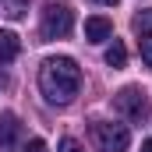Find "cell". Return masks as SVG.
<instances>
[{
  "label": "cell",
  "instance_id": "8992f818",
  "mask_svg": "<svg viewBox=\"0 0 152 152\" xmlns=\"http://www.w3.org/2000/svg\"><path fill=\"white\" fill-rule=\"evenodd\" d=\"M113 36V21L110 18H103V14H92V18H85V39L88 42H103V39Z\"/></svg>",
  "mask_w": 152,
  "mask_h": 152
},
{
  "label": "cell",
  "instance_id": "7a4b0ae2",
  "mask_svg": "<svg viewBox=\"0 0 152 152\" xmlns=\"http://www.w3.org/2000/svg\"><path fill=\"white\" fill-rule=\"evenodd\" d=\"M113 106H117V113H124L131 124H145L152 117V103H149V96H145L138 85H124V88L117 92Z\"/></svg>",
  "mask_w": 152,
  "mask_h": 152
},
{
  "label": "cell",
  "instance_id": "30bf717a",
  "mask_svg": "<svg viewBox=\"0 0 152 152\" xmlns=\"http://www.w3.org/2000/svg\"><path fill=\"white\" fill-rule=\"evenodd\" d=\"M138 50H142V64H145V67H152V32H142Z\"/></svg>",
  "mask_w": 152,
  "mask_h": 152
},
{
  "label": "cell",
  "instance_id": "7c38bea8",
  "mask_svg": "<svg viewBox=\"0 0 152 152\" xmlns=\"http://www.w3.org/2000/svg\"><path fill=\"white\" fill-rule=\"evenodd\" d=\"M60 152H85V149H81L78 138H64V142H60Z\"/></svg>",
  "mask_w": 152,
  "mask_h": 152
},
{
  "label": "cell",
  "instance_id": "9c48e42d",
  "mask_svg": "<svg viewBox=\"0 0 152 152\" xmlns=\"http://www.w3.org/2000/svg\"><path fill=\"white\" fill-rule=\"evenodd\" d=\"M0 7H4L7 18H21V14L28 11V0H0Z\"/></svg>",
  "mask_w": 152,
  "mask_h": 152
},
{
  "label": "cell",
  "instance_id": "6da1fadb",
  "mask_svg": "<svg viewBox=\"0 0 152 152\" xmlns=\"http://www.w3.org/2000/svg\"><path fill=\"white\" fill-rule=\"evenodd\" d=\"M81 88V67L71 57H50L39 67V92L53 106H67Z\"/></svg>",
  "mask_w": 152,
  "mask_h": 152
},
{
  "label": "cell",
  "instance_id": "3957f363",
  "mask_svg": "<svg viewBox=\"0 0 152 152\" xmlns=\"http://www.w3.org/2000/svg\"><path fill=\"white\" fill-rule=\"evenodd\" d=\"M92 142H96L99 152H127L131 131L124 124H113V120H96L92 124Z\"/></svg>",
  "mask_w": 152,
  "mask_h": 152
},
{
  "label": "cell",
  "instance_id": "52a82bcc",
  "mask_svg": "<svg viewBox=\"0 0 152 152\" xmlns=\"http://www.w3.org/2000/svg\"><path fill=\"white\" fill-rule=\"evenodd\" d=\"M18 53H21V39L11 28H0V64H11Z\"/></svg>",
  "mask_w": 152,
  "mask_h": 152
},
{
  "label": "cell",
  "instance_id": "ba28073f",
  "mask_svg": "<svg viewBox=\"0 0 152 152\" xmlns=\"http://www.w3.org/2000/svg\"><path fill=\"white\" fill-rule=\"evenodd\" d=\"M106 64H110V67H124V64H127V50H124V42H113V46H110V50H106Z\"/></svg>",
  "mask_w": 152,
  "mask_h": 152
},
{
  "label": "cell",
  "instance_id": "8fae6325",
  "mask_svg": "<svg viewBox=\"0 0 152 152\" xmlns=\"http://www.w3.org/2000/svg\"><path fill=\"white\" fill-rule=\"evenodd\" d=\"M134 28H138V32H152V11H145V14L134 18Z\"/></svg>",
  "mask_w": 152,
  "mask_h": 152
},
{
  "label": "cell",
  "instance_id": "9a60e30c",
  "mask_svg": "<svg viewBox=\"0 0 152 152\" xmlns=\"http://www.w3.org/2000/svg\"><path fill=\"white\" fill-rule=\"evenodd\" d=\"M96 4H106V7H113V4H120V0H96Z\"/></svg>",
  "mask_w": 152,
  "mask_h": 152
},
{
  "label": "cell",
  "instance_id": "5b68a950",
  "mask_svg": "<svg viewBox=\"0 0 152 152\" xmlns=\"http://www.w3.org/2000/svg\"><path fill=\"white\" fill-rule=\"evenodd\" d=\"M21 138V120L14 113H0V149H14Z\"/></svg>",
  "mask_w": 152,
  "mask_h": 152
},
{
  "label": "cell",
  "instance_id": "277c9868",
  "mask_svg": "<svg viewBox=\"0 0 152 152\" xmlns=\"http://www.w3.org/2000/svg\"><path fill=\"white\" fill-rule=\"evenodd\" d=\"M71 28H75L71 7H64V4H46L42 7V25H39L42 39H64V36H71Z\"/></svg>",
  "mask_w": 152,
  "mask_h": 152
},
{
  "label": "cell",
  "instance_id": "5bb4252c",
  "mask_svg": "<svg viewBox=\"0 0 152 152\" xmlns=\"http://www.w3.org/2000/svg\"><path fill=\"white\" fill-rule=\"evenodd\" d=\"M142 152H152V138H145V142H142Z\"/></svg>",
  "mask_w": 152,
  "mask_h": 152
},
{
  "label": "cell",
  "instance_id": "4fadbf2b",
  "mask_svg": "<svg viewBox=\"0 0 152 152\" xmlns=\"http://www.w3.org/2000/svg\"><path fill=\"white\" fill-rule=\"evenodd\" d=\"M25 152H50V149H46L42 138H32V142H25Z\"/></svg>",
  "mask_w": 152,
  "mask_h": 152
}]
</instances>
